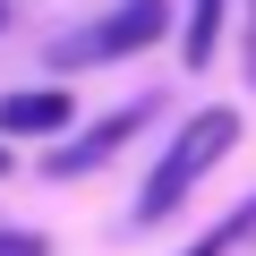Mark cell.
<instances>
[{
    "mask_svg": "<svg viewBox=\"0 0 256 256\" xmlns=\"http://www.w3.org/2000/svg\"><path fill=\"white\" fill-rule=\"evenodd\" d=\"M230 146H239V111H230V102L196 111L180 137H171V154L154 162V180H146V196H137V222H171V214L188 205V188H196V180H205Z\"/></svg>",
    "mask_w": 256,
    "mask_h": 256,
    "instance_id": "1",
    "label": "cell"
},
{
    "mask_svg": "<svg viewBox=\"0 0 256 256\" xmlns=\"http://www.w3.org/2000/svg\"><path fill=\"white\" fill-rule=\"evenodd\" d=\"M137 128H146V102H128V111H111V120H94V128H86L77 146H60V154H52L43 171H52V180H77V171H94V162H111V154H120L128 137H137Z\"/></svg>",
    "mask_w": 256,
    "mask_h": 256,
    "instance_id": "3",
    "label": "cell"
},
{
    "mask_svg": "<svg viewBox=\"0 0 256 256\" xmlns=\"http://www.w3.org/2000/svg\"><path fill=\"white\" fill-rule=\"evenodd\" d=\"M60 128H68V94H60V86L0 94V137H60Z\"/></svg>",
    "mask_w": 256,
    "mask_h": 256,
    "instance_id": "4",
    "label": "cell"
},
{
    "mask_svg": "<svg viewBox=\"0 0 256 256\" xmlns=\"http://www.w3.org/2000/svg\"><path fill=\"white\" fill-rule=\"evenodd\" d=\"M222 9H230V0H188V26H180V60H188V68L214 60V43H222Z\"/></svg>",
    "mask_w": 256,
    "mask_h": 256,
    "instance_id": "5",
    "label": "cell"
},
{
    "mask_svg": "<svg viewBox=\"0 0 256 256\" xmlns=\"http://www.w3.org/2000/svg\"><path fill=\"white\" fill-rule=\"evenodd\" d=\"M0 256H52L43 230H0Z\"/></svg>",
    "mask_w": 256,
    "mask_h": 256,
    "instance_id": "7",
    "label": "cell"
},
{
    "mask_svg": "<svg viewBox=\"0 0 256 256\" xmlns=\"http://www.w3.org/2000/svg\"><path fill=\"white\" fill-rule=\"evenodd\" d=\"M0 171H9V146H0Z\"/></svg>",
    "mask_w": 256,
    "mask_h": 256,
    "instance_id": "8",
    "label": "cell"
},
{
    "mask_svg": "<svg viewBox=\"0 0 256 256\" xmlns=\"http://www.w3.org/2000/svg\"><path fill=\"white\" fill-rule=\"evenodd\" d=\"M239 239H256V196H248V205H239V214H230V222H222V230H205V239H196V248H180V256H230V248H239Z\"/></svg>",
    "mask_w": 256,
    "mask_h": 256,
    "instance_id": "6",
    "label": "cell"
},
{
    "mask_svg": "<svg viewBox=\"0 0 256 256\" xmlns=\"http://www.w3.org/2000/svg\"><path fill=\"white\" fill-rule=\"evenodd\" d=\"M171 34V0H120L111 18H94L86 34H68V43H52V60L60 68H86V60H128V52H146V43H162Z\"/></svg>",
    "mask_w": 256,
    "mask_h": 256,
    "instance_id": "2",
    "label": "cell"
}]
</instances>
